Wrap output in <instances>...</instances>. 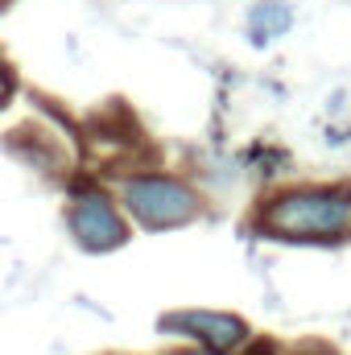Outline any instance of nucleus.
I'll list each match as a JSON object with an SVG mask.
<instances>
[{
  "label": "nucleus",
  "mask_w": 351,
  "mask_h": 355,
  "mask_svg": "<svg viewBox=\"0 0 351 355\" xmlns=\"http://www.w3.org/2000/svg\"><path fill=\"white\" fill-rule=\"evenodd\" d=\"M257 227L298 244H335L351 232V186H298L268 194Z\"/></svg>",
  "instance_id": "1"
},
{
  "label": "nucleus",
  "mask_w": 351,
  "mask_h": 355,
  "mask_svg": "<svg viewBox=\"0 0 351 355\" xmlns=\"http://www.w3.org/2000/svg\"><path fill=\"white\" fill-rule=\"evenodd\" d=\"M116 194L120 207L132 215V223L145 232H178L203 215V194L186 178L162 170H137L116 178Z\"/></svg>",
  "instance_id": "2"
},
{
  "label": "nucleus",
  "mask_w": 351,
  "mask_h": 355,
  "mask_svg": "<svg viewBox=\"0 0 351 355\" xmlns=\"http://www.w3.org/2000/svg\"><path fill=\"white\" fill-rule=\"evenodd\" d=\"M67 227H71L75 244H79L83 252H91V257L116 252V248H124V240H128V223H124L120 207H116L112 194L99 190V186L75 190L71 211H67Z\"/></svg>",
  "instance_id": "3"
},
{
  "label": "nucleus",
  "mask_w": 351,
  "mask_h": 355,
  "mask_svg": "<svg viewBox=\"0 0 351 355\" xmlns=\"http://www.w3.org/2000/svg\"><path fill=\"white\" fill-rule=\"evenodd\" d=\"M162 335H186L198 347L219 355L236 352V347H244L252 339L248 322L240 314H228V310H174V314H162Z\"/></svg>",
  "instance_id": "4"
},
{
  "label": "nucleus",
  "mask_w": 351,
  "mask_h": 355,
  "mask_svg": "<svg viewBox=\"0 0 351 355\" xmlns=\"http://www.w3.org/2000/svg\"><path fill=\"white\" fill-rule=\"evenodd\" d=\"M293 29V8L285 0H261L248 8V37L252 46H268L273 37H285Z\"/></svg>",
  "instance_id": "5"
},
{
  "label": "nucleus",
  "mask_w": 351,
  "mask_h": 355,
  "mask_svg": "<svg viewBox=\"0 0 351 355\" xmlns=\"http://www.w3.org/2000/svg\"><path fill=\"white\" fill-rule=\"evenodd\" d=\"M25 166H33V170H42V174H62V162H58V153H54V145L50 141H37V137H8L4 141Z\"/></svg>",
  "instance_id": "6"
},
{
  "label": "nucleus",
  "mask_w": 351,
  "mask_h": 355,
  "mask_svg": "<svg viewBox=\"0 0 351 355\" xmlns=\"http://www.w3.org/2000/svg\"><path fill=\"white\" fill-rule=\"evenodd\" d=\"M12 91H17V79H12V71H8V67L0 62V107H4L8 99H12Z\"/></svg>",
  "instance_id": "7"
},
{
  "label": "nucleus",
  "mask_w": 351,
  "mask_h": 355,
  "mask_svg": "<svg viewBox=\"0 0 351 355\" xmlns=\"http://www.w3.org/2000/svg\"><path fill=\"white\" fill-rule=\"evenodd\" d=\"M178 355H219V352H207V347H190V352H178Z\"/></svg>",
  "instance_id": "8"
},
{
  "label": "nucleus",
  "mask_w": 351,
  "mask_h": 355,
  "mask_svg": "<svg viewBox=\"0 0 351 355\" xmlns=\"http://www.w3.org/2000/svg\"><path fill=\"white\" fill-rule=\"evenodd\" d=\"M4 4H8V0H0V8H4Z\"/></svg>",
  "instance_id": "9"
}]
</instances>
